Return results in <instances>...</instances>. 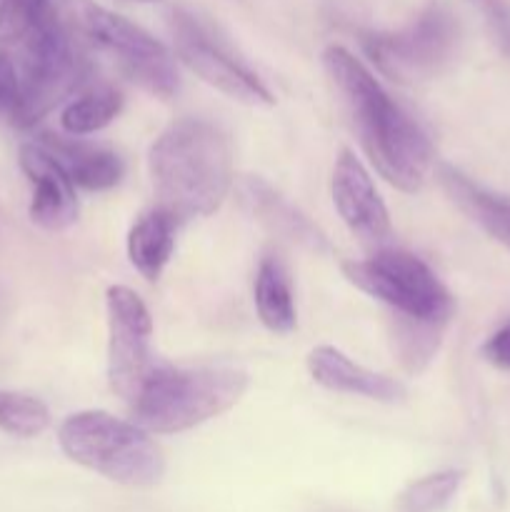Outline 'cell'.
<instances>
[{
	"instance_id": "e0dca14e",
	"label": "cell",
	"mask_w": 510,
	"mask_h": 512,
	"mask_svg": "<svg viewBox=\"0 0 510 512\" xmlns=\"http://www.w3.org/2000/svg\"><path fill=\"white\" fill-rule=\"evenodd\" d=\"M178 220L163 208L140 215L128 233V258L145 280H158L173 258Z\"/></svg>"
},
{
	"instance_id": "7402d4cb",
	"label": "cell",
	"mask_w": 510,
	"mask_h": 512,
	"mask_svg": "<svg viewBox=\"0 0 510 512\" xmlns=\"http://www.w3.org/2000/svg\"><path fill=\"white\" fill-rule=\"evenodd\" d=\"M440 333H443V325H428L410 318H398L395 340H398L400 355H403L410 370H420V365L433 358L440 343Z\"/></svg>"
},
{
	"instance_id": "603a6c76",
	"label": "cell",
	"mask_w": 510,
	"mask_h": 512,
	"mask_svg": "<svg viewBox=\"0 0 510 512\" xmlns=\"http://www.w3.org/2000/svg\"><path fill=\"white\" fill-rule=\"evenodd\" d=\"M50 10V0H0V43L23 40Z\"/></svg>"
},
{
	"instance_id": "8992f818",
	"label": "cell",
	"mask_w": 510,
	"mask_h": 512,
	"mask_svg": "<svg viewBox=\"0 0 510 512\" xmlns=\"http://www.w3.org/2000/svg\"><path fill=\"white\" fill-rule=\"evenodd\" d=\"M20 63V103L13 125L33 128L58 105L80 93L88 78V63L80 40L58 10L50 8L25 35Z\"/></svg>"
},
{
	"instance_id": "d6986e66",
	"label": "cell",
	"mask_w": 510,
	"mask_h": 512,
	"mask_svg": "<svg viewBox=\"0 0 510 512\" xmlns=\"http://www.w3.org/2000/svg\"><path fill=\"white\" fill-rule=\"evenodd\" d=\"M120 108H123V98L118 90L110 85H90L65 103L60 125L73 138H83V135L108 128L120 115Z\"/></svg>"
},
{
	"instance_id": "9c48e42d",
	"label": "cell",
	"mask_w": 510,
	"mask_h": 512,
	"mask_svg": "<svg viewBox=\"0 0 510 512\" xmlns=\"http://www.w3.org/2000/svg\"><path fill=\"white\" fill-rule=\"evenodd\" d=\"M170 30H173L175 55L200 80H205L215 90L228 95L230 100H238V103H275V95L258 78V73H253L243 60L235 58L228 45L220 43L198 15H193L190 10L175 8L173 15H170Z\"/></svg>"
},
{
	"instance_id": "4316f807",
	"label": "cell",
	"mask_w": 510,
	"mask_h": 512,
	"mask_svg": "<svg viewBox=\"0 0 510 512\" xmlns=\"http://www.w3.org/2000/svg\"><path fill=\"white\" fill-rule=\"evenodd\" d=\"M138 3H160V0H138Z\"/></svg>"
},
{
	"instance_id": "7a4b0ae2",
	"label": "cell",
	"mask_w": 510,
	"mask_h": 512,
	"mask_svg": "<svg viewBox=\"0 0 510 512\" xmlns=\"http://www.w3.org/2000/svg\"><path fill=\"white\" fill-rule=\"evenodd\" d=\"M148 170L158 208L175 220L205 218L233 188V143L213 120H173L150 145Z\"/></svg>"
},
{
	"instance_id": "2e32d148",
	"label": "cell",
	"mask_w": 510,
	"mask_h": 512,
	"mask_svg": "<svg viewBox=\"0 0 510 512\" xmlns=\"http://www.w3.org/2000/svg\"><path fill=\"white\" fill-rule=\"evenodd\" d=\"M438 178L445 193L450 195V200L475 225H480L490 238L498 240L500 245L510 250V198L480 188L478 183H473L468 175L455 170L453 165H440Z\"/></svg>"
},
{
	"instance_id": "4fadbf2b",
	"label": "cell",
	"mask_w": 510,
	"mask_h": 512,
	"mask_svg": "<svg viewBox=\"0 0 510 512\" xmlns=\"http://www.w3.org/2000/svg\"><path fill=\"white\" fill-rule=\"evenodd\" d=\"M308 373L320 388L333 393L360 395L378 403H400L405 398V385L400 380L358 365L333 345H318L310 350Z\"/></svg>"
},
{
	"instance_id": "3957f363",
	"label": "cell",
	"mask_w": 510,
	"mask_h": 512,
	"mask_svg": "<svg viewBox=\"0 0 510 512\" xmlns=\"http://www.w3.org/2000/svg\"><path fill=\"white\" fill-rule=\"evenodd\" d=\"M248 373L235 365L175 368L158 363L130 405L133 423L150 435L193 430L218 418L243 398Z\"/></svg>"
},
{
	"instance_id": "ac0fdd59",
	"label": "cell",
	"mask_w": 510,
	"mask_h": 512,
	"mask_svg": "<svg viewBox=\"0 0 510 512\" xmlns=\"http://www.w3.org/2000/svg\"><path fill=\"white\" fill-rule=\"evenodd\" d=\"M255 310H258L260 323L270 333L288 335L298 325V310H295L288 270L273 255H265L255 273Z\"/></svg>"
},
{
	"instance_id": "ba28073f",
	"label": "cell",
	"mask_w": 510,
	"mask_h": 512,
	"mask_svg": "<svg viewBox=\"0 0 510 512\" xmlns=\"http://www.w3.org/2000/svg\"><path fill=\"white\" fill-rule=\"evenodd\" d=\"M360 43L385 78L403 85L425 83L453 63L460 48V23L445 5H428L405 28L365 33Z\"/></svg>"
},
{
	"instance_id": "5bb4252c",
	"label": "cell",
	"mask_w": 510,
	"mask_h": 512,
	"mask_svg": "<svg viewBox=\"0 0 510 512\" xmlns=\"http://www.w3.org/2000/svg\"><path fill=\"white\" fill-rule=\"evenodd\" d=\"M35 143L43 145L58 160L60 168L68 173V178L78 188L100 193V190L115 188L123 180V158L105 145L88 143V140L73 138V135L65 138V135L53 133H43Z\"/></svg>"
},
{
	"instance_id": "8fae6325",
	"label": "cell",
	"mask_w": 510,
	"mask_h": 512,
	"mask_svg": "<svg viewBox=\"0 0 510 512\" xmlns=\"http://www.w3.org/2000/svg\"><path fill=\"white\" fill-rule=\"evenodd\" d=\"M330 193H333V205L340 220L348 225V230L360 243L378 250L388 243L393 235L388 208H385L370 173L355 158L353 150H340L333 168V180H330Z\"/></svg>"
},
{
	"instance_id": "ffe728a7",
	"label": "cell",
	"mask_w": 510,
	"mask_h": 512,
	"mask_svg": "<svg viewBox=\"0 0 510 512\" xmlns=\"http://www.w3.org/2000/svg\"><path fill=\"white\" fill-rule=\"evenodd\" d=\"M50 425L43 400L13 390H0V430L15 438H35Z\"/></svg>"
},
{
	"instance_id": "cb8c5ba5",
	"label": "cell",
	"mask_w": 510,
	"mask_h": 512,
	"mask_svg": "<svg viewBox=\"0 0 510 512\" xmlns=\"http://www.w3.org/2000/svg\"><path fill=\"white\" fill-rule=\"evenodd\" d=\"M20 103L18 68L5 53H0V123H13Z\"/></svg>"
},
{
	"instance_id": "9a60e30c",
	"label": "cell",
	"mask_w": 510,
	"mask_h": 512,
	"mask_svg": "<svg viewBox=\"0 0 510 512\" xmlns=\"http://www.w3.org/2000/svg\"><path fill=\"white\" fill-rule=\"evenodd\" d=\"M243 200L250 213L263 220L273 233L303 245V248L315 250V253H328V240L325 235L305 218L300 210H295L283 195L275 193L265 180L248 178L243 183Z\"/></svg>"
},
{
	"instance_id": "d4e9b609",
	"label": "cell",
	"mask_w": 510,
	"mask_h": 512,
	"mask_svg": "<svg viewBox=\"0 0 510 512\" xmlns=\"http://www.w3.org/2000/svg\"><path fill=\"white\" fill-rule=\"evenodd\" d=\"M483 358L488 360L493 368L510 370V320L500 325L483 345Z\"/></svg>"
},
{
	"instance_id": "277c9868",
	"label": "cell",
	"mask_w": 510,
	"mask_h": 512,
	"mask_svg": "<svg viewBox=\"0 0 510 512\" xmlns=\"http://www.w3.org/2000/svg\"><path fill=\"white\" fill-rule=\"evenodd\" d=\"M58 443L75 465L125 488H155L165 475V455L150 433L105 410L68 415L58 428Z\"/></svg>"
},
{
	"instance_id": "484cf974",
	"label": "cell",
	"mask_w": 510,
	"mask_h": 512,
	"mask_svg": "<svg viewBox=\"0 0 510 512\" xmlns=\"http://www.w3.org/2000/svg\"><path fill=\"white\" fill-rule=\"evenodd\" d=\"M480 3H483L490 23H493L500 48H503L505 55H510V8L503 0H480Z\"/></svg>"
},
{
	"instance_id": "7c38bea8",
	"label": "cell",
	"mask_w": 510,
	"mask_h": 512,
	"mask_svg": "<svg viewBox=\"0 0 510 512\" xmlns=\"http://www.w3.org/2000/svg\"><path fill=\"white\" fill-rule=\"evenodd\" d=\"M18 163L33 188L30 198V220L38 228L60 233L78 220V195L73 180L68 178L58 160L38 143H23L18 150Z\"/></svg>"
},
{
	"instance_id": "44dd1931",
	"label": "cell",
	"mask_w": 510,
	"mask_h": 512,
	"mask_svg": "<svg viewBox=\"0 0 510 512\" xmlns=\"http://www.w3.org/2000/svg\"><path fill=\"white\" fill-rule=\"evenodd\" d=\"M463 483L460 470H443V473L425 475L415 480L400 493L398 508L400 512H438L443 510Z\"/></svg>"
},
{
	"instance_id": "6da1fadb",
	"label": "cell",
	"mask_w": 510,
	"mask_h": 512,
	"mask_svg": "<svg viewBox=\"0 0 510 512\" xmlns=\"http://www.w3.org/2000/svg\"><path fill=\"white\" fill-rule=\"evenodd\" d=\"M323 65L373 168L403 193H418L433 165V145L423 128L348 48L330 45Z\"/></svg>"
},
{
	"instance_id": "30bf717a",
	"label": "cell",
	"mask_w": 510,
	"mask_h": 512,
	"mask_svg": "<svg viewBox=\"0 0 510 512\" xmlns=\"http://www.w3.org/2000/svg\"><path fill=\"white\" fill-rule=\"evenodd\" d=\"M108 308V380L110 390L133 405L160 360L153 355V318L135 290L113 285L105 293Z\"/></svg>"
},
{
	"instance_id": "52a82bcc",
	"label": "cell",
	"mask_w": 510,
	"mask_h": 512,
	"mask_svg": "<svg viewBox=\"0 0 510 512\" xmlns=\"http://www.w3.org/2000/svg\"><path fill=\"white\" fill-rule=\"evenodd\" d=\"M340 270L355 288L393 308L400 318L443 328L453 318V295L418 255L380 248L368 260H345Z\"/></svg>"
},
{
	"instance_id": "5b68a950",
	"label": "cell",
	"mask_w": 510,
	"mask_h": 512,
	"mask_svg": "<svg viewBox=\"0 0 510 512\" xmlns=\"http://www.w3.org/2000/svg\"><path fill=\"white\" fill-rule=\"evenodd\" d=\"M63 18L80 45L110 60L118 73L145 93L163 100L178 93L180 75L173 53L133 20L93 0H68Z\"/></svg>"
}]
</instances>
